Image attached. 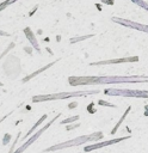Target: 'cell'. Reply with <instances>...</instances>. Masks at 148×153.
Segmentation results:
<instances>
[{"label":"cell","instance_id":"cell-1","mask_svg":"<svg viewBox=\"0 0 148 153\" xmlns=\"http://www.w3.org/2000/svg\"><path fill=\"white\" fill-rule=\"evenodd\" d=\"M70 85H92V84H136L148 82V76L134 75V76H72L68 79Z\"/></svg>","mask_w":148,"mask_h":153},{"label":"cell","instance_id":"cell-2","mask_svg":"<svg viewBox=\"0 0 148 153\" xmlns=\"http://www.w3.org/2000/svg\"><path fill=\"white\" fill-rule=\"evenodd\" d=\"M107 96H122L132 98H148L147 90H128V88H106L104 91Z\"/></svg>","mask_w":148,"mask_h":153},{"label":"cell","instance_id":"cell-3","mask_svg":"<svg viewBox=\"0 0 148 153\" xmlns=\"http://www.w3.org/2000/svg\"><path fill=\"white\" fill-rule=\"evenodd\" d=\"M103 137V133L98 131V133H93L91 135H84V136H80V137H76L75 140L73 141H67L64 143H60V145H56V146H53V147H49L48 149H45L47 152L49 151H55V149H60V148H63V147H68V146H74V145H80V143H84V142H87V141H97L99 139Z\"/></svg>","mask_w":148,"mask_h":153},{"label":"cell","instance_id":"cell-4","mask_svg":"<svg viewBox=\"0 0 148 153\" xmlns=\"http://www.w3.org/2000/svg\"><path fill=\"white\" fill-rule=\"evenodd\" d=\"M93 93H98V91H82V92H68V93H57V94H48V96H37L33 97L32 102H42V100H47V99H56V98H66L68 96H84V94H93Z\"/></svg>","mask_w":148,"mask_h":153},{"label":"cell","instance_id":"cell-5","mask_svg":"<svg viewBox=\"0 0 148 153\" xmlns=\"http://www.w3.org/2000/svg\"><path fill=\"white\" fill-rule=\"evenodd\" d=\"M113 22L121 24V25H124V26H128V27H131V29H135V30H138V31H143L144 33H148V25L146 24H140V23H136V22H132V20H129V19H122V18H112Z\"/></svg>","mask_w":148,"mask_h":153},{"label":"cell","instance_id":"cell-6","mask_svg":"<svg viewBox=\"0 0 148 153\" xmlns=\"http://www.w3.org/2000/svg\"><path fill=\"white\" fill-rule=\"evenodd\" d=\"M130 136H123V137H117V139H112V140H109V141H103V142H98V143H94V145H91V146H86L85 147V152H90V151H93V149H97V148H101L104 146H109V145H112V143H117L119 141H123V140H127L129 139Z\"/></svg>","mask_w":148,"mask_h":153},{"label":"cell","instance_id":"cell-7","mask_svg":"<svg viewBox=\"0 0 148 153\" xmlns=\"http://www.w3.org/2000/svg\"><path fill=\"white\" fill-rule=\"evenodd\" d=\"M138 56H131V57H123V59H112V60H106V61H100V62H94L91 63L93 65H112V63H124V62H137Z\"/></svg>","mask_w":148,"mask_h":153},{"label":"cell","instance_id":"cell-8","mask_svg":"<svg viewBox=\"0 0 148 153\" xmlns=\"http://www.w3.org/2000/svg\"><path fill=\"white\" fill-rule=\"evenodd\" d=\"M57 117H58V115H57V116H56V117H55L54 120H51V122H49V123H48V124H47V126H45L44 128H42V129H41L39 131H37V133H36V134H35V135H33V136H32V137H31V139H30V140H29V141H27V142H26V143H25L24 146H21V147H20V148H19V149H18V151H17L16 153H20L21 151L26 149V147H27V146H29V145H30L31 142L36 141V140H37V137H38V136H39V135H41V134H42V133H43V131H44V130H45V129H47V128H48V127H49V126H50V124H51V123H53V122H54V121H55V120L57 118Z\"/></svg>","mask_w":148,"mask_h":153},{"label":"cell","instance_id":"cell-9","mask_svg":"<svg viewBox=\"0 0 148 153\" xmlns=\"http://www.w3.org/2000/svg\"><path fill=\"white\" fill-rule=\"evenodd\" d=\"M130 109H131V106H128V109H127V110H125V112H124V114H123V116H122V117H121V120H119V121H118V123H117V124H116V126H115V128H113V129H112V130H111V134H115V133H116V131H117V129H118V127H119V126H121V124H122V122H123V121H124V118H125V117H127V115H128V114H129V111H130Z\"/></svg>","mask_w":148,"mask_h":153},{"label":"cell","instance_id":"cell-10","mask_svg":"<svg viewBox=\"0 0 148 153\" xmlns=\"http://www.w3.org/2000/svg\"><path fill=\"white\" fill-rule=\"evenodd\" d=\"M134 4H136L137 6H140V7H142V8H144L146 11H148V2H146L144 0H131Z\"/></svg>","mask_w":148,"mask_h":153},{"label":"cell","instance_id":"cell-11","mask_svg":"<svg viewBox=\"0 0 148 153\" xmlns=\"http://www.w3.org/2000/svg\"><path fill=\"white\" fill-rule=\"evenodd\" d=\"M45 118H47V115H43V116H42V117L39 118V121H38V122H37V123H36V124H35V126H33V127L31 128V130H30V131H29V133L26 134V136H25V137H27V136H29V135H30L31 133H33V131H35V128H37V127H38V126H39V124H41V123H42V122H43V121H44Z\"/></svg>","mask_w":148,"mask_h":153},{"label":"cell","instance_id":"cell-12","mask_svg":"<svg viewBox=\"0 0 148 153\" xmlns=\"http://www.w3.org/2000/svg\"><path fill=\"white\" fill-rule=\"evenodd\" d=\"M76 120H79V116H78V115H76V116H73V117H69V118L62 121L61 123H62V124H66V123H69V122H74V121H76Z\"/></svg>","mask_w":148,"mask_h":153},{"label":"cell","instance_id":"cell-13","mask_svg":"<svg viewBox=\"0 0 148 153\" xmlns=\"http://www.w3.org/2000/svg\"><path fill=\"white\" fill-rule=\"evenodd\" d=\"M100 105H105V106H111V108H116V105H113V104H111V103H107V102H103V100H99L98 102Z\"/></svg>","mask_w":148,"mask_h":153},{"label":"cell","instance_id":"cell-14","mask_svg":"<svg viewBox=\"0 0 148 153\" xmlns=\"http://www.w3.org/2000/svg\"><path fill=\"white\" fill-rule=\"evenodd\" d=\"M92 36V35H91ZM91 36H85V37H76V38H74V39H70V42H76V41H81V39H85V38H87V37H91Z\"/></svg>","mask_w":148,"mask_h":153},{"label":"cell","instance_id":"cell-15","mask_svg":"<svg viewBox=\"0 0 148 153\" xmlns=\"http://www.w3.org/2000/svg\"><path fill=\"white\" fill-rule=\"evenodd\" d=\"M79 126H80V123H76V124H74V126H68V127H67V130H70V129L76 128V127H79Z\"/></svg>","mask_w":148,"mask_h":153},{"label":"cell","instance_id":"cell-16","mask_svg":"<svg viewBox=\"0 0 148 153\" xmlns=\"http://www.w3.org/2000/svg\"><path fill=\"white\" fill-rule=\"evenodd\" d=\"M8 137H10V135H8V134H6V136H5V140L2 141V142H4V145H5V143H7V141H8Z\"/></svg>","mask_w":148,"mask_h":153},{"label":"cell","instance_id":"cell-17","mask_svg":"<svg viewBox=\"0 0 148 153\" xmlns=\"http://www.w3.org/2000/svg\"><path fill=\"white\" fill-rule=\"evenodd\" d=\"M76 104H78V103H75V102H74V103H72V104H69V105H68V108H69V109H72V108H74V106H76Z\"/></svg>","mask_w":148,"mask_h":153},{"label":"cell","instance_id":"cell-18","mask_svg":"<svg viewBox=\"0 0 148 153\" xmlns=\"http://www.w3.org/2000/svg\"><path fill=\"white\" fill-rule=\"evenodd\" d=\"M0 85H1V84H0Z\"/></svg>","mask_w":148,"mask_h":153}]
</instances>
